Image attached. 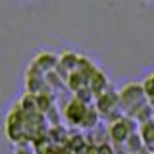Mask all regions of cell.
<instances>
[{
    "instance_id": "6da1fadb",
    "label": "cell",
    "mask_w": 154,
    "mask_h": 154,
    "mask_svg": "<svg viewBox=\"0 0 154 154\" xmlns=\"http://www.w3.org/2000/svg\"><path fill=\"white\" fill-rule=\"evenodd\" d=\"M118 94H119V104H122V110L125 116H131L137 108H141L143 104L148 102L143 83H135V81L125 83L118 91Z\"/></svg>"
},
{
    "instance_id": "7a4b0ae2",
    "label": "cell",
    "mask_w": 154,
    "mask_h": 154,
    "mask_svg": "<svg viewBox=\"0 0 154 154\" xmlns=\"http://www.w3.org/2000/svg\"><path fill=\"white\" fill-rule=\"evenodd\" d=\"M94 106L100 112V116H102V122H108V125L118 122V119H122L125 116L123 110H122V104H119L118 91H108L102 96H98L94 100Z\"/></svg>"
},
{
    "instance_id": "3957f363",
    "label": "cell",
    "mask_w": 154,
    "mask_h": 154,
    "mask_svg": "<svg viewBox=\"0 0 154 154\" xmlns=\"http://www.w3.org/2000/svg\"><path fill=\"white\" fill-rule=\"evenodd\" d=\"M137 131H139V123L133 122L127 116H123L122 119L108 125V141L112 144H125L127 139Z\"/></svg>"
},
{
    "instance_id": "277c9868",
    "label": "cell",
    "mask_w": 154,
    "mask_h": 154,
    "mask_svg": "<svg viewBox=\"0 0 154 154\" xmlns=\"http://www.w3.org/2000/svg\"><path fill=\"white\" fill-rule=\"evenodd\" d=\"M93 106V104H91ZM87 106L85 102H81L77 96H71L69 100L66 102V106L62 108V114H64V122L69 125V127H81L83 123V118L87 114Z\"/></svg>"
},
{
    "instance_id": "5b68a950",
    "label": "cell",
    "mask_w": 154,
    "mask_h": 154,
    "mask_svg": "<svg viewBox=\"0 0 154 154\" xmlns=\"http://www.w3.org/2000/svg\"><path fill=\"white\" fill-rule=\"evenodd\" d=\"M29 66H31L33 69L41 71L42 75H48V73H52V71H56V67H58V56L54 54V52H46V50L37 52Z\"/></svg>"
},
{
    "instance_id": "8992f818",
    "label": "cell",
    "mask_w": 154,
    "mask_h": 154,
    "mask_svg": "<svg viewBox=\"0 0 154 154\" xmlns=\"http://www.w3.org/2000/svg\"><path fill=\"white\" fill-rule=\"evenodd\" d=\"M79 56H81V54H77V52L69 50V48L62 50V54L58 56V67H56V71H58V73H60L62 77H64L66 81H67V77H69V75L77 69V64H79Z\"/></svg>"
},
{
    "instance_id": "52a82bcc",
    "label": "cell",
    "mask_w": 154,
    "mask_h": 154,
    "mask_svg": "<svg viewBox=\"0 0 154 154\" xmlns=\"http://www.w3.org/2000/svg\"><path fill=\"white\" fill-rule=\"evenodd\" d=\"M48 89L46 85V75H42L41 71L33 69L31 66L25 69V93L31 94H41Z\"/></svg>"
},
{
    "instance_id": "ba28073f",
    "label": "cell",
    "mask_w": 154,
    "mask_h": 154,
    "mask_svg": "<svg viewBox=\"0 0 154 154\" xmlns=\"http://www.w3.org/2000/svg\"><path fill=\"white\" fill-rule=\"evenodd\" d=\"M108 87H110L108 75H106L102 69H98L89 81V89H91V93L94 94V98H98V96H102L104 93H108Z\"/></svg>"
},
{
    "instance_id": "9c48e42d",
    "label": "cell",
    "mask_w": 154,
    "mask_h": 154,
    "mask_svg": "<svg viewBox=\"0 0 154 154\" xmlns=\"http://www.w3.org/2000/svg\"><path fill=\"white\" fill-rule=\"evenodd\" d=\"M89 77L87 75H83L81 71H73L69 77H67V81H66V87L71 91L73 94H77V93H81V91H85V89H89Z\"/></svg>"
},
{
    "instance_id": "30bf717a",
    "label": "cell",
    "mask_w": 154,
    "mask_h": 154,
    "mask_svg": "<svg viewBox=\"0 0 154 154\" xmlns=\"http://www.w3.org/2000/svg\"><path fill=\"white\" fill-rule=\"evenodd\" d=\"M100 122H102V116H100V112L96 110V106H89L87 108V114L83 118V123H81V129H85V131H94L96 127L100 125Z\"/></svg>"
},
{
    "instance_id": "8fae6325",
    "label": "cell",
    "mask_w": 154,
    "mask_h": 154,
    "mask_svg": "<svg viewBox=\"0 0 154 154\" xmlns=\"http://www.w3.org/2000/svg\"><path fill=\"white\" fill-rule=\"evenodd\" d=\"M125 148H127V152L129 154H139L141 150H144L146 148V144H144L143 141V137H141V133H133L131 137L127 139V143H125Z\"/></svg>"
},
{
    "instance_id": "7c38bea8",
    "label": "cell",
    "mask_w": 154,
    "mask_h": 154,
    "mask_svg": "<svg viewBox=\"0 0 154 154\" xmlns=\"http://www.w3.org/2000/svg\"><path fill=\"white\" fill-rule=\"evenodd\" d=\"M77 71H81L83 75H87L91 79L96 71H98V67L94 66V62L93 60H89L87 56H79V64H77Z\"/></svg>"
},
{
    "instance_id": "4fadbf2b",
    "label": "cell",
    "mask_w": 154,
    "mask_h": 154,
    "mask_svg": "<svg viewBox=\"0 0 154 154\" xmlns=\"http://www.w3.org/2000/svg\"><path fill=\"white\" fill-rule=\"evenodd\" d=\"M139 133H141L143 141H144V144H146L148 148L154 146V119L148 122V123H143L141 127H139Z\"/></svg>"
},
{
    "instance_id": "5bb4252c",
    "label": "cell",
    "mask_w": 154,
    "mask_h": 154,
    "mask_svg": "<svg viewBox=\"0 0 154 154\" xmlns=\"http://www.w3.org/2000/svg\"><path fill=\"white\" fill-rule=\"evenodd\" d=\"M46 85H48V89H50L52 93H56V91H60L62 87H66V79L58 73V71H52V73L46 75Z\"/></svg>"
},
{
    "instance_id": "9a60e30c",
    "label": "cell",
    "mask_w": 154,
    "mask_h": 154,
    "mask_svg": "<svg viewBox=\"0 0 154 154\" xmlns=\"http://www.w3.org/2000/svg\"><path fill=\"white\" fill-rule=\"evenodd\" d=\"M143 87H144V93H146L148 102H154V71L143 81Z\"/></svg>"
},
{
    "instance_id": "2e32d148",
    "label": "cell",
    "mask_w": 154,
    "mask_h": 154,
    "mask_svg": "<svg viewBox=\"0 0 154 154\" xmlns=\"http://www.w3.org/2000/svg\"><path fill=\"white\" fill-rule=\"evenodd\" d=\"M14 154H37L33 144H16L14 146Z\"/></svg>"
},
{
    "instance_id": "e0dca14e",
    "label": "cell",
    "mask_w": 154,
    "mask_h": 154,
    "mask_svg": "<svg viewBox=\"0 0 154 154\" xmlns=\"http://www.w3.org/2000/svg\"><path fill=\"white\" fill-rule=\"evenodd\" d=\"M150 152H152V154H154V146H150Z\"/></svg>"
},
{
    "instance_id": "ac0fdd59",
    "label": "cell",
    "mask_w": 154,
    "mask_h": 154,
    "mask_svg": "<svg viewBox=\"0 0 154 154\" xmlns=\"http://www.w3.org/2000/svg\"><path fill=\"white\" fill-rule=\"evenodd\" d=\"M146 2H150V0H146Z\"/></svg>"
}]
</instances>
